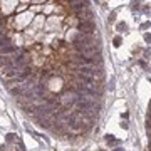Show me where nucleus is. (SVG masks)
<instances>
[{
	"mask_svg": "<svg viewBox=\"0 0 151 151\" xmlns=\"http://www.w3.org/2000/svg\"><path fill=\"white\" fill-rule=\"evenodd\" d=\"M77 94H71V92H66L64 96L61 98V104H62V107H71V106H76V102H77Z\"/></svg>",
	"mask_w": 151,
	"mask_h": 151,
	"instance_id": "2",
	"label": "nucleus"
},
{
	"mask_svg": "<svg viewBox=\"0 0 151 151\" xmlns=\"http://www.w3.org/2000/svg\"><path fill=\"white\" fill-rule=\"evenodd\" d=\"M77 30H81L82 34H92V30H94V22H79Z\"/></svg>",
	"mask_w": 151,
	"mask_h": 151,
	"instance_id": "5",
	"label": "nucleus"
},
{
	"mask_svg": "<svg viewBox=\"0 0 151 151\" xmlns=\"http://www.w3.org/2000/svg\"><path fill=\"white\" fill-rule=\"evenodd\" d=\"M114 151H123V149H121V148H116V149H114Z\"/></svg>",
	"mask_w": 151,
	"mask_h": 151,
	"instance_id": "12",
	"label": "nucleus"
},
{
	"mask_svg": "<svg viewBox=\"0 0 151 151\" xmlns=\"http://www.w3.org/2000/svg\"><path fill=\"white\" fill-rule=\"evenodd\" d=\"M0 54L2 55H9V54H17V47L13 44L5 45V47H0Z\"/></svg>",
	"mask_w": 151,
	"mask_h": 151,
	"instance_id": "7",
	"label": "nucleus"
},
{
	"mask_svg": "<svg viewBox=\"0 0 151 151\" xmlns=\"http://www.w3.org/2000/svg\"><path fill=\"white\" fill-rule=\"evenodd\" d=\"M2 35H4V30H2V29H0V37H2Z\"/></svg>",
	"mask_w": 151,
	"mask_h": 151,
	"instance_id": "11",
	"label": "nucleus"
},
{
	"mask_svg": "<svg viewBox=\"0 0 151 151\" xmlns=\"http://www.w3.org/2000/svg\"><path fill=\"white\" fill-rule=\"evenodd\" d=\"M96 44H98V40H96V37H94L92 34H82V35L74 39V45H76V49H77L79 52L87 49V47H94Z\"/></svg>",
	"mask_w": 151,
	"mask_h": 151,
	"instance_id": "1",
	"label": "nucleus"
},
{
	"mask_svg": "<svg viewBox=\"0 0 151 151\" xmlns=\"http://www.w3.org/2000/svg\"><path fill=\"white\" fill-rule=\"evenodd\" d=\"M13 138H15V134H13V133H10V134H7V141H12Z\"/></svg>",
	"mask_w": 151,
	"mask_h": 151,
	"instance_id": "10",
	"label": "nucleus"
},
{
	"mask_svg": "<svg viewBox=\"0 0 151 151\" xmlns=\"http://www.w3.org/2000/svg\"><path fill=\"white\" fill-rule=\"evenodd\" d=\"M71 9L77 13V12L84 10V9H89V2L87 0H82V2H77V4H71Z\"/></svg>",
	"mask_w": 151,
	"mask_h": 151,
	"instance_id": "6",
	"label": "nucleus"
},
{
	"mask_svg": "<svg viewBox=\"0 0 151 151\" xmlns=\"http://www.w3.org/2000/svg\"><path fill=\"white\" fill-rule=\"evenodd\" d=\"M10 44H12V40L9 37H5V35L0 37V47H5V45H10Z\"/></svg>",
	"mask_w": 151,
	"mask_h": 151,
	"instance_id": "8",
	"label": "nucleus"
},
{
	"mask_svg": "<svg viewBox=\"0 0 151 151\" xmlns=\"http://www.w3.org/2000/svg\"><path fill=\"white\" fill-rule=\"evenodd\" d=\"M76 15H77V18L81 22H92V18H94V13H92L91 9H84V10L77 12Z\"/></svg>",
	"mask_w": 151,
	"mask_h": 151,
	"instance_id": "4",
	"label": "nucleus"
},
{
	"mask_svg": "<svg viewBox=\"0 0 151 151\" xmlns=\"http://www.w3.org/2000/svg\"><path fill=\"white\" fill-rule=\"evenodd\" d=\"M79 54L82 55V57H87V59H94V57H98V55H99V47H98V45H94V47H87V49L81 50Z\"/></svg>",
	"mask_w": 151,
	"mask_h": 151,
	"instance_id": "3",
	"label": "nucleus"
},
{
	"mask_svg": "<svg viewBox=\"0 0 151 151\" xmlns=\"http://www.w3.org/2000/svg\"><path fill=\"white\" fill-rule=\"evenodd\" d=\"M37 124L40 128H50V121L49 119H37Z\"/></svg>",
	"mask_w": 151,
	"mask_h": 151,
	"instance_id": "9",
	"label": "nucleus"
}]
</instances>
